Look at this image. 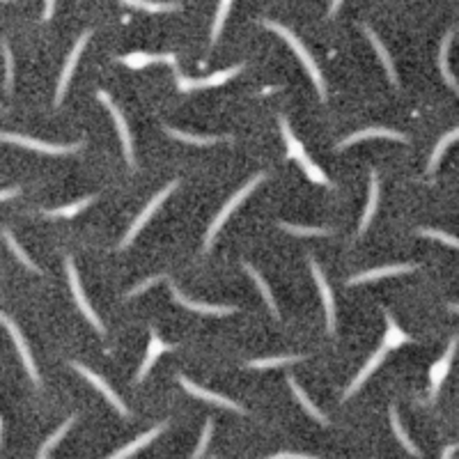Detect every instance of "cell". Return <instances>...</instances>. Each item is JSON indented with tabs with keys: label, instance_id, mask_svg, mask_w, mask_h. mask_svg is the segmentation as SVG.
Returning <instances> with one entry per match:
<instances>
[{
	"label": "cell",
	"instance_id": "45",
	"mask_svg": "<svg viewBox=\"0 0 459 459\" xmlns=\"http://www.w3.org/2000/svg\"><path fill=\"white\" fill-rule=\"evenodd\" d=\"M276 459H308L310 455H303V453H276Z\"/></svg>",
	"mask_w": 459,
	"mask_h": 459
},
{
	"label": "cell",
	"instance_id": "17",
	"mask_svg": "<svg viewBox=\"0 0 459 459\" xmlns=\"http://www.w3.org/2000/svg\"><path fill=\"white\" fill-rule=\"evenodd\" d=\"M455 352H457V336H453V340H450V347H448V352L443 354V359L439 363H434L432 370H430V395L432 398L439 393L441 384L446 382V377L450 372V363H453V359H455Z\"/></svg>",
	"mask_w": 459,
	"mask_h": 459
},
{
	"label": "cell",
	"instance_id": "49",
	"mask_svg": "<svg viewBox=\"0 0 459 459\" xmlns=\"http://www.w3.org/2000/svg\"><path fill=\"white\" fill-rule=\"evenodd\" d=\"M0 3H10V0H0Z\"/></svg>",
	"mask_w": 459,
	"mask_h": 459
},
{
	"label": "cell",
	"instance_id": "28",
	"mask_svg": "<svg viewBox=\"0 0 459 459\" xmlns=\"http://www.w3.org/2000/svg\"><path fill=\"white\" fill-rule=\"evenodd\" d=\"M391 425H393V432H395V437H398V441L407 448V453H409V455H414V457H423L421 450H418V448L414 446V441L409 439L407 430H405V427H402V423H400V414H398V409H395V407H391Z\"/></svg>",
	"mask_w": 459,
	"mask_h": 459
},
{
	"label": "cell",
	"instance_id": "13",
	"mask_svg": "<svg viewBox=\"0 0 459 459\" xmlns=\"http://www.w3.org/2000/svg\"><path fill=\"white\" fill-rule=\"evenodd\" d=\"M170 294H172V299L177 301V303H181V306L188 308V310H193V313H200V315H211V317H223V315H232V313H236V308H234V306L202 303V301H193V299H188V296L181 294V289L177 287L175 283L170 285Z\"/></svg>",
	"mask_w": 459,
	"mask_h": 459
},
{
	"label": "cell",
	"instance_id": "3",
	"mask_svg": "<svg viewBox=\"0 0 459 459\" xmlns=\"http://www.w3.org/2000/svg\"><path fill=\"white\" fill-rule=\"evenodd\" d=\"M0 140L3 142H14V145L35 149V152H44L51 156H60V154H71L78 152L83 147V142H69V145H55V142H44L37 138H28V136H19V133H0Z\"/></svg>",
	"mask_w": 459,
	"mask_h": 459
},
{
	"label": "cell",
	"instance_id": "46",
	"mask_svg": "<svg viewBox=\"0 0 459 459\" xmlns=\"http://www.w3.org/2000/svg\"><path fill=\"white\" fill-rule=\"evenodd\" d=\"M345 0H333V3H331V10H329V17H336L338 14V10H340V5H343Z\"/></svg>",
	"mask_w": 459,
	"mask_h": 459
},
{
	"label": "cell",
	"instance_id": "5",
	"mask_svg": "<svg viewBox=\"0 0 459 459\" xmlns=\"http://www.w3.org/2000/svg\"><path fill=\"white\" fill-rule=\"evenodd\" d=\"M67 276H69L71 294H74V299H76V306H78V310H81V313L85 315V317H88V322L92 324V326L97 329L101 336H104V333H106V326H104V324H101V319L97 317V313L92 310L90 301H88V296H85V292H83L81 278H78V273H76L74 259H71V257H67Z\"/></svg>",
	"mask_w": 459,
	"mask_h": 459
},
{
	"label": "cell",
	"instance_id": "8",
	"mask_svg": "<svg viewBox=\"0 0 459 459\" xmlns=\"http://www.w3.org/2000/svg\"><path fill=\"white\" fill-rule=\"evenodd\" d=\"M90 37H92V30H85V33H83L81 37H78L76 46H74V49H71L69 58H67V62H65V69H62V74H60L58 92H55V106H60V104H62V99H65V92H67V88H69L71 76H74V69H76V65H78V58H81L83 49H85V46H88Z\"/></svg>",
	"mask_w": 459,
	"mask_h": 459
},
{
	"label": "cell",
	"instance_id": "29",
	"mask_svg": "<svg viewBox=\"0 0 459 459\" xmlns=\"http://www.w3.org/2000/svg\"><path fill=\"white\" fill-rule=\"evenodd\" d=\"M92 202H94V195H88V197H83V200H76V202L65 204V207H58V209H49L44 213L46 216H51V218H74L78 211L88 209Z\"/></svg>",
	"mask_w": 459,
	"mask_h": 459
},
{
	"label": "cell",
	"instance_id": "32",
	"mask_svg": "<svg viewBox=\"0 0 459 459\" xmlns=\"http://www.w3.org/2000/svg\"><path fill=\"white\" fill-rule=\"evenodd\" d=\"M3 239L7 241V246H10V250H12L14 255H17L19 259H21L23 264H26V266L30 269V271H35V273H42V269H39V266H37V264L33 262V259L28 257V253L21 248V243H19L17 239H14V234L10 232V227H3Z\"/></svg>",
	"mask_w": 459,
	"mask_h": 459
},
{
	"label": "cell",
	"instance_id": "7",
	"mask_svg": "<svg viewBox=\"0 0 459 459\" xmlns=\"http://www.w3.org/2000/svg\"><path fill=\"white\" fill-rule=\"evenodd\" d=\"M97 99L104 104L108 110H110V115H113V120H115V129H117V133H120V140H122V147H124V156H126V163L129 165H136V159H133V140H131V131H129V124H126V120H124V115H122V110L117 108L115 104H113V99H110V94L108 92H97Z\"/></svg>",
	"mask_w": 459,
	"mask_h": 459
},
{
	"label": "cell",
	"instance_id": "12",
	"mask_svg": "<svg viewBox=\"0 0 459 459\" xmlns=\"http://www.w3.org/2000/svg\"><path fill=\"white\" fill-rule=\"evenodd\" d=\"M179 384H181V389H184L188 395H193V398H200V400H204V402H211V405H216V407L230 409V411H234V414H246V411H243V407H239L236 402H232L230 398H225V395H218V393H213V391L202 389V386L193 384L191 379L184 377V375H179Z\"/></svg>",
	"mask_w": 459,
	"mask_h": 459
},
{
	"label": "cell",
	"instance_id": "37",
	"mask_svg": "<svg viewBox=\"0 0 459 459\" xmlns=\"http://www.w3.org/2000/svg\"><path fill=\"white\" fill-rule=\"evenodd\" d=\"M280 230L296 236H329V227H303V225H292V223H280Z\"/></svg>",
	"mask_w": 459,
	"mask_h": 459
},
{
	"label": "cell",
	"instance_id": "15",
	"mask_svg": "<svg viewBox=\"0 0 459 459\" xmlns=\"http://www.w3.org/2000/svg\"><path fill=\"white\" fill-rule=\"evenodd\" d=\"M368 138H389V140H398V142H407V140H409L405 133L393 131V129H386V126H368V129L356 131V133H352L349 138H345V140L338 145V149H347V147L356 145V142L368 140Z\"/></svg>",
	"mask_w": 459,
	"mask_h": 459
},
{
	"label": "cell",
	"instance_id": "35",
	"mask_svg": "<svg viewBox=\"0 0 459 459\" xmlns=\"http://www.w3.org/2000/svg\"><path fill=\"white\" fill-rule=\"evenodd\" d=\"M306 356H273V359H255L248 363V368L253 370H269V368H280V366H289V363H299L303 361Z\"/></svg>",
	"mask_w": 459,
	"mask_h": 459
},
{
	"label": "cell",
	"instance_id": "36",
	"mask_svg": "<svg viewBox=\"0 0 459 459\" xmlns=\"http://www.w3.org/2000/svg\"><path fill=\"white\" fill-rule=\"evenodd\" d=\"M120 3L136 7V10H145V12H177L179 5L177 3H152V0H120Z\"/></svg>",
	"mask_w": 459,
	"mask_h": 459
},
{
	"label": "cell",
	"instance_id": "44",
	"mask_svg": "<svg viewBox=\"0 0 459 459\" xmlns=\"http://www.w3.org/2000/svg\"><path fill=\"white\" fill-rule=\"evenodd\" d=\"M53 12H55V0H46V5H44V14H42V21H49V19L53 17Z\"/></svg>",
	"mask_w": 459,
	"mask_h": 459
},
{
	"label": "cell",
	"instance_id": "31",
	"mask_svg": "<svg viewBox=\"0 0 459 459\" xmlns=\"http://www.w3.org/2000/svg\"><path fill=\"white\" fill-rule=\"evenodd\" d=\"M74 423H76V416H69L67 421L62 423V425L58 427V430H55V434H51V437L44 441V446L39 448V453H37V455L42 457V459H44V457H49V455H51V450H53L55 446H58V443H60L62 439H65V434L71 430V425H74Z\"/></svg>",
	"mask_w": 459,
	"mask_h": 459
},
{
	"label": "cell",
	"instance_id": "21",
	"mask_svg": "<svg viewBox=\"0 0 459 459\" xmlns=\"http://www.w3.org/2000/svg\"><path fill=\"white\" fill-rule=\"evenodd\" d=\"M363 30H366V35H368V39H370L372 49H375V53L379 55V60L384 62V69H386V74H389L391 83L395 85V88H400V83H398V71H395V65H393L391 53L386 51V46L382 44V39L377 37V33H375V30H372L370 26H363Z\"/></svg>",
	"mask_w": 459,
	"mask_h": 459
},
{
	"label": "cell",
	"instance_id": "4",
	"mask_svg": "<svg viewBox=\"0 0 459 459\" xmlns=\"http://www.w3.org/2000/svg\"><path fill=\"white\" fill-rule=\"evenodd\" d=\"M177 186H179V181H177V179H175V181H170V184L165 186L163 191H159V193H156V195L152 197V200H149V204H147V207L142 209V211L138 213V218H136V220H133V223H131L129 232H126V236H124V239H122V243H120V248H129V246H131V243H133V239H136V236H138V232H140V230L147 225V220L154 216V211L161 207L165 197H168V195H170L172 191H175Z\"/></svg>",
	"mask_w": 459,
	"mask_h": 459
},
{
	"label": "cell",
	"instance_id": "41",
	"mask_svg": "<svg viewBox=\"0 0 459 459\" xmlns=\"http://www.w3.org/2000/svg\"><path fill=\"white\" fill-rule=\"evenodd\" d=\"M211 432H213V421L209 418L207 423H204V430H202V437H200V443H197V448L193 450V457H202L204 453H207L209 448V441H211Z\"/></svg>",
	"mask_w": 459,
	"mask_h": 459
},
{
	"label": "cell",
	"instance_id": "34",
	"mask_svg": "<svg viewBox=\"0 0 459 459\" xmlns=\"http://www.w3.org/2000/svg\"><path fill=\"white\" fill-rule=\"evenodd\" d=\"M278 124H280V133H283V140H285V147H287V154L294 159V156L303 149V145L299 142V138L294 136V131H292V126L287 122V117L285 115H278Z\"/></svg>",
	"mask_w": 459,
	"mask_h": 459
},
{
	"label": "cell",
	"instance_id": "24",
	"mask_svg": "<svg viewBox=\"0 0 459 459\" xmlns=\"http://www.w3.org/2000/svg\"><path fill=\"white\" fill-rule=\"evenodd\" d=\"M287 384H289V389H292V393H294V395H296V400H299V405H301V407H303V409L308 411V414H310V416H313V418H315V421H317V423H322V425H329V418H326V416H324V414H322V411H319L317 407H315V405H313V402H310V398H308V393H306V391H303V389H301V386L296 384V379H294V377H289V379H287Z\"/></svg>",
	"mask_w": 459,
	"mask_h": 459
},
{
	"label": "cell",
	"instance_id": "9",
	"mask_svg": "<svg viewBox=\"0 0 459 459\" xmlns=\"http://www.w3.org/2000/svg\"><path fill=\"white\" fill-rule=\"evenodd\" d=\"M0 322L5 324L7 331H10V336L14 338V345H17L19 356H21V361H23V368H26V372H28V377L33 379V384H35V386H39L37 366H35V361H33V354H30V349H28V343H26V340H23L21 329L17 326V322H14V319L10 317V315H5V313H0Z\"/></svg>",
	"mask_w": 459,
	"mask_h": 459
},
{
	"label": "cell",
	"instance_id": "40",
	"mask_svg": "<svg viewBox=\"0 0 459 459\" xmlns=\"http://www.w3.org/2000/svg\"><path fill=\"white\" fill-rule=\"evenodd\" d=\"M421 234L423 236H430V239H437V241H443L446 246H453V248H459V241L457 236L443 232V230H430V227H421Z\"/></svg>",
	"mask_w": 459,
	"mask_h": 459
},
{
	"label": "cell",
	"instance_id": "6",
	"mask_svg": "<svg viewBox=\"0 0 459 459\" xmlns=\"http://www.w3.org/2000/svg\"><path fill=\"white\" fill-rule=\"evenodd\" d=\"M241 69H243V65H232L230 69H220L207 78H200V81H191V78L177 74V90L179 92H193V90H204V88H218V85H223L227 81H232L234 76H239Z\"/></svg>",
	"mask_w": 459,
	"mask_h": 459
},
{
	"label": "cell",
	"instance_id": "11",
	"mask_svg": "<svg viewBox=\"0 0 459 459\" xmlns=\"http://www.w3.org/2000/svg\"><path fill=\"white\" fill-rule=\"evenodd\" d=\"M308 264H310L313 278H315V283H317V289H319V294H322L324 310H326V329H329V333H336V301H333V292H331V287H329L326 276H324L322 266L315 262L313 257L308 259Z\"/></svg>",
	"mask_w": 459,
	"mask_h": 459
},
{
	"label": "cell",
	"instance_id": "27",
	"mask_svg": "<svg viewBox=\"0 0 459 459\" xmlns=\"http://www.w3.org/2000/svg\"><path fill=\"white\" fill-rule=\"evenodd\" d=\"M459 138V129H453V131H448L446 136H443L437 145H434V149H432V156H430V163H427V172H432L437 170V165L441 163V159H443V154H446V149L453 145V142Z\"/></svg>",
	"mask_w": 459,
	"mask_h": 459
},
{
	"label": "cell",
	"instance_id": "14",
	"mask_svg": "<svg viewBox=\"0 0 459 459\" xmlns=\"http://www.w3.org/2000/svg\"><path fill=\"white\" fill-rule=\"evenodd\" d=\"M416 264H389V266H377V269H370V271H363L354 278L347 280L349 287H356V285H363V283H372V280H382V278H391V276H402V273H411L416 271Z\"/></svg>",
	"mask_w": 459,
	"mask_h": 459
},
{
	"label": "cell",
	"instance_id": "33",
	"mask_svg": "<svg viewBox=\"0 0 459 459\" xmlns=\"http://www.w3.org/2000/svg\"><path fill=\"white\" fill-rule=\"evenodd\" d=\"M165 133H168L170 138H175V140L188 142V145H213V142L223 140V138H218V136H193V133L172 129V126H165Z\"/></svg>",
	"mask_w": 459,
	"mask_h": 459
},
{
	"label": "cell",
	"instance_id": "22",
	"mask_svg": "<svg viewBox=\"0 0 459 459\" xmlns=\"http://www.w3.org/2000/svg\"><path fill=\"white\" fill-rule=\"evenodd\" d=\"M377 207H379V172L372 170L370 172V197H368L366 211H363V218H361V225H359V234H363L370 227L372 218H375V213H377Z\"/></svg>",
	"mask_w": 459,
	"mask_h": 459
},
{
	"label": "cell",
	"instance_id": "1",
	"mask_svg": "<svg viewBox=\"0 0 459 459\" xmlns=\"http://www.w3.org/2000/svg\"><path fill=\"white\" fill-rule=\"evenodd\" d=\"M264 28H269V30H273L276 35H280L285 42H287L289 46H292V51L296 53V58H299V62L301 65L306 67V71H308V76L313 78V83H315V88H317V94H319V99L322 101H326V83H324V76H322V71H319V67H317V62H315V58L310 55V51L306 49L303 46V42L292 33L289 28H285L283 23H276V21H264L262 23Z\"/></svg>",
	"mask_w": 459,
	"mask_h": 459
},
{
	"label": "cell",
	"instance_id": "38",
	"mask_svg": "<svg viewBox=\"0 0 459 459\" xmlns=\"http://www.w3.org/2000/svg\"><path fill=\"white\" fill-rule=\"evenodd\" d=\"M230 7H232V0H220L218 12H216V19H213V26H211V44L220 37V30H223V23H225V19H227Z\"/></svg>",
	"mask_w": 459,
	"mask_h": 459
},
{
	"label": "cell",
	"instance_id": "42",
	"mask_svg": "<svg viewBox=\"0 0 459 459\" xmlns=\"http://www.w3.org/2000/svg\"><path fill=\"white\" fill-rule=\"evenodd\" d=\"M161 280H165V276H152V278H147V280H142L140 285H136L131 292H129V296H136V294H142L145 289H149L152 285H156V283H161Z\"/></svg>",
	"mask_w": 459,
	"mask_h": 459
},
{
	"label": "cell",
	"instance_id": "18",
	"mask_svg": "<svg viewBox=\"0 0 459 459\" xmlns=\"http://www.w3.org/2000/svg\"><path fill=\"white\" fill-rule=\"evenodd\" d=\"M384 359H386V349H384V347H379V349H377L375 354L370 356V361L366 363V366L361 368V372H359V375L354 377V382H352L349 386H347V391H345V395H343V400H349V398H354V395H356V391H359L361 386L368 382V379H370V375H375V372H377V368H379V366H382V363H384Z\"/></svg>",
	"mask_w": 459,
	"mask_h": 459
},
{
	"label": "cell",
	"instance_id": "20",
	"mask_svg": "<svg viewBox=\"0 0 459 459\" xmlns=\"http://www.w3.org/2000/svg\"><path fill=\"white\" fill-rule=\"evenodd\" d=\"M384 317H386V333H384V345L382 347H384L386 352L400 349L402 345L411 343V336L400 329V324L393 319V315L389 310H384Z\"/></svg>",
	"mask_w": 459,
	"mask_h": 459
},
{
	"label": "cell",
	"instance_id": "26",
	"mask_svg": "<svg viewBox=\"0 0 459 459\" xmlns=\"http://www.w3.org/2000/svg\"><path fill=\"white\" fill-rule=\"evenodd\" d=\"M243 271H246V273L250 276V278L255 280V285L259 287V292H262V296H264L266 306H269V310H271L273 317H276V319H280V313H278V306H276V299H273V294H271V289H269L266 280L257 273V269L253 266V264H248V262H243Z\"/></svg>",
	"mask_w": 459,
	"mask_h": 459
},
{
	"label": "cell",
	"instance_id": "10",
	"mask_svg": "<svg viewBox=\"0 0 459 459\" xmlns=\"http://www.w3.org/2000/svg\"><path fill=\"white\" fill-rule=\"evenodd\" d=\"M69 366L74 368V370H76V372H78V375H81V377H85V379H88V382H90V384L94 386V389H97V391H99V393L104 395V398H106V400L110 402V405H113V407H115L117 411H120V416H124V418H129V416H131V414H129V409H126V405H124V402L120 400V395H115V391L110 389V386H108V384H106L104 379H101L99 375H94V372H92L90 368H85L83 363H78V361H71Z\"/></svg>",
	"mask_w": 459,
	"mask_h": 459
},
{
	"label": "cell",
	"instance_id": "25",
	"mask_svg": "<svg viewBox=\"0 0 459 459\" xmlns=\"http://www.w3.org/2000/svg\"><path fill=\"white\" fill-rule=\"evenodd\" d=\"M294 161L301 165V168H303V172L315 181V184H322V186H329V184H331L329 177H326V172H324L317 163H313V161H310V156H308L306 149H301V152L294 156Z\"/></svg>",
	"mask_w": 459,
	"mask_h": 459
},
{
	"label": "cell",
	"instance_id": "30",
	"mask_svg": "<svg viewBox=\"0 0 459 459\" xmlns=\"http://www.w3.org/2000/svg\"><path fill=\"white\" fill-rule=\"evenodd\" d=\"M120 62H122V65H126V67H131V69H142V67H147V65H154V62H163V53L136 51V53L124 55Z\"/></svg>",
	"mask_w": 459,
	"mask_h": 459
},
{
	"label": "cell",
	"instance_id": "48",
	"mask_svg": "<svg viewBox=\"0 0 459 459\" xmlns=\"http://www.w3.org/2000/svg\"><path fill=\"white\" fill-rule=\"evenodd\" d=\"M0 443H3V418H0Z\"/></svg>",
	"mask_w": 459,
	"mask_h": 459
},
{
	"label": "cell",
	"instance_id": "2",
	"mask_svg": "<svg viewBox=\"0 0 459 459\" xmlns=\"http://www.w3.org/2000/svg\"><path fill=\"white\" fill-rule=\"evenodd\" d=\"M264 177H266V175H262V172H259V175L253 177V179L248 181V184H243V186L239 188V191H236V193H234V195L230 197V200L223 204V209H220V211H218V216L211 220V225H209V230H207V236H204V246H207V250L211 248V241H213V236L218 234V230L225 225V220L230 218V213H232V211H234L236 207H239V204H241L243 200H246V197H248L253 191H255V188H257L259 184H262Z\"/></svg>",
	"mask_w": 459,
	"mask_h": 459
},
{
	"label": "cell",
	"instance_id": "43",
	"mask_svg": "<svg viewBox=\"0 0 459 459\" xmlns=\"http://www.w3.org/2000/svg\"><path fill=\"white\" fill-rule=\"evenodd\" d=\"M21 193V188L19 186H12V188H5V191H0V202H5V200H10V197H17Z\"/></svg>",
	"mask_w": 459,
	"mask_h": 459
},
{
	"label": "cell",
	"instance_id": "19",
	"mask_svg": "<svg viewBox=\"0 0 459 459\" xmlns=\"http://www.w3.org/2000/svg\"><path fill=\"white\" fill-rule=\"evenodd\" d=\"M165 427H168V423H161V425H156V427H152V430L149 432H145V434H140L138 439H133L131 443H126L124 448H120V450H115L113 455V459H124V457H131V455H136L138 450H142L145 446H149V443H152L156 437H159V434L165 430Z\"/></svg>",
	"mask_w": 459,
	"mask_h": 459
},
{
	"label": "cell",
	"instance_id": "39",
	"mask_svg": "<svg viewBox=\"0 0 459 459\" xmlns=\"http://www.w3.org/2000/svg\"><path fill=\"white\" fill-rule=\"evenodd\" d=\"M0 46H3V55H5V88H7V92H12L14 90V58H12V49H10V44L5 42H0Z\"/></svg>",
	"mask_w": 459,
	"mask_h": 459
},
{
	"label": "cell",
	"instance_id": "47",
	"mask_svg": "<svg viewBox=\"0 0 459 459\" xmlns=\"http://www.w3.org/2000/svg\"><path fill=\"white\" fill-rule=\"evenodd\" d=\"M455 450H457V446H450V448H446V453H443V457H446V459H448V457H453V455H455Z\"/></svg>",
	"mask_w": 459,
	"mask_h": 459
},
{
	"label": "cell",
	"instance_id": "16",
	"mask_svg": "<svg viewBox=\"0 0 459 459\" xmlns=\"http://www.w3.org/2000/svg\"><path fill=\"white\" fill-rule=\"evenodd\" d=\"M172 345L163 343L161 336L156 333V329H149V345H147V354H145V361H142V366L138 368V375H136V382H142V379L147 377V372L152 370V366L156 363L161 354L170 352Z\"/></svg>",
	"mask_w": 459,
	"mask_h": 459
},
{
	"label": "cell",
	"instance_id": "23",
	"mask_svg": "<svg viewBox=\"0 0 459 459\" xmlns=\"http://www.w3.org/2000/svg\"><path fill=\"white\" fill-rule=\"evenodd\" d=\"M453 39H455V30H450V33H446V37H443L441 49H439V69H441L443 78H446V83L453 88V92H459L457 78L453 76V71H450V67H448V53H450V44H453Z\"/></svg>",
	"mask_w": 459,
	"mask_h": 459
}]
</instances>
